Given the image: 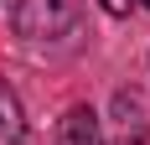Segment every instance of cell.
<instances>
[{"label": "cell", "mask_w": 150, "mask_h": 145, "mask_svg": "<svg viewBox=\"0 0 150 145\" xmlns=\"http://www.w3.org/2000/svg\"><path fill=\"white\" fill-rule=\"evenodd\" d=\"M83 21V0H16L11 26L26 42H57Z\"/></svg>", "instance_id": "1"}, {"label": "cell", "mask_w": 150, "mask_h": 145, "mask_svg": "<svg viewBox=\"0 0 150 145\" xmlns=\"http://www.w3.org/2000/svg\"><path fill=\"white\" fill-rule=\"evenodd\" d=\"M145 140H150L145 104H140V93L119 88L114 93V135H109V145H145Z\"/></svg>", "instance_id": "2"}, {"label": "cell", "mask_w": 150, "mask_h": 145, "mask_svg": "<svg viewBox=\"0 0 150 145\" xmlns=\"http://www.w3.org/2000/svg\"><path fill=\"white\" fill-rule=\"evenodd\" d=\"M62 145H104V119L93 114L88 104H73L62 114V130H57Z\"/></svg>", "instance_id": "3"}, {"label": "cell", "mask_w": 150, "mask_h": 145, "mask_svg": "<svg viewBox=\"0 0 150 145\" xmlns=\"http://www.w3.org/2000/svg\"><path fill=\"white\" fill-rule=\"evenodd\" d=\"M16 140H21V99L0 78V145H16Z\"/></svg>", "instance_id": "4"}, {"label": "cell", "mask_w": 150, "mask_h": 145, "mask_svg": "<svg viewBox=\"0 0 150 145\" xmlns=\"http://www.w3.org/2000/svg\"><path fill=\"white\" fill-rule=\"evenodd\" d=\"M98 5H104L109 16H129V11H135V0H98Z\"/></svg>", "instance_id": "5"}, {"label": "cell", "mask_w": 150, "mask_h": 145, "mask_svg": "<svg viewBox=\"0 0 150 145\" xmlns=\"http://www.w3.org/2000/svg\"><path fill=\"white\" fill-rule=\"evenodd\" d=\"M135 5H145V11H150V0H135Z\"/></svg>", "instance_id": "6"}]
</instances>
